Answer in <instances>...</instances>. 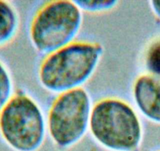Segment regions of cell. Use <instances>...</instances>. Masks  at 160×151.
<instances>
[{
  "mask_svg": "<svg viewBox=\"0 0 160 151\" xmlns=\"http://www.w3.org/2000/svg\"><path fill=\"white\" fill-rule=\"evenodd\" d=\"M104 53L100 43L74 41L44 57L38 66V82L57 95L82 87L97 71Z\"/></svg>",
  "mask_w": 160,
  "mask_h": 151,
  "instance_id": "cell-1",
  "label": "cell"
},
{
  "mask_svg": "<svg viewBox=\"0 0 160 151\" xmlns=\"http://www.w3.org/2000/svg\"><path fill=\"white\" fill-rule=\"evenodd\" d=\"M89 132L101 146L112 151H134L142 140V124L126 100L105 97L93 104Z\"/></svg>",
  "mask_w": 160,
  "mask_h": 151,
  "instance_id": "cell-2",
  "label": "cell"
},
{
  "mask_svg": "<svg viewBox=\"0 0 160 151\" xmlns=\"http://www.w3.org/2000/svg\"><path fill=\"white\" fill-rule=\"evenodd\" d=\"M83 22V12L75 1L57 0L42 5L29 27L32 45L44 56L75 41Z\"/></svg>",
  "mask_w": 160,
  "mask_h": 151,
  "instance_id": "cell-3",
  "label": "cell"
},
{
  "mask_svg": "<svg viewBox=\"0 0 160 151\" xmlns=\"http://www.w3.org/2000/svg\"><path fill=\"white\" fill-rule=\"evenodd\" d=\"M47 119L38 103L22 90L0 112V135L16 151H36L45 140Z\"/></svg>",
  "mask_w": 160,
  "mask_h": 151,
  "instance_id": "cell-4",
  "label": "cell"
},
{
  "mask_svg": "<svg viewBox=\"0 0 160 151\" xmlns=\"http://www.w3.org/2000/svg\"><path fill=\"white\" fill-rule=\"evenodd\" d=\"M93 102L83 87L59 94L49 109L47 132L55 145L68 148L82 139L89 131Z\"/></svg>",
  "mask_w": 160,
  "mask_h": 151,
  "instance_id": "cell-5",
  "label": "cell"
},
{
  "mask_svg": "<svg viewBox=\"0 0 160 151\" xmlns=\"http://www.w3.org/2000/svg\"><path fill=\"white\" fill-rule=\"evenodd\" d=\"M132 97L137 109L147 119L160 123V78L142 74L132 85Z\"/></svg>",
  "mask_w": 160,
  "mask_h": 151,
  "instance_id": "cell-6",
  "label": "cell"
},
{
  "mask_svg": "<svg viewBox=\"0 0 160 151\" xmlns=\"http://www.w3.org/2000/svg\"><path fill=\"white\" fill-rule=\"evenodd\" d=\"M20 29V17L12 3L0 0V48L11 44Z\"/></svg>",
  "mask_w": 160,
  "mask_h": 151,
  "instance_id": "cell-7",
  "label": "cell"
},
{
  "mask_svg": "<svg viewBox=\"0 0 160 151\" xmlns=\"http://www.w3.org/2000/svg\"><path fill=\"white\" fill-rule=\"evenodd\" d=\"M13 88L11 72L7 65L0 59V112L14 94Z\"/></svg>",
  "mask_w": 160,
  "mask_h": 151,
  "instance_id": "cell-8",
  "label": "cell"
},
{
  "mask_svg": "<svg viewBox=\"0 0 160 151\" xmlns=\"http://www.w3.org/2000/svg\"><path fill=\"white\" fill-rule=\"evenodd\" d=\"M75 3L82 12L88 13H106L118 5L116 0H78Z\"/></svg>",
  "mask_w": 160,
  "mask_h": 151,
  "instance_id": "cell-9",
  "label": "cell"
},
{
  "mask_svg": "<svg viewBox=\"0 0 160 151\" xmlns=\"http://www.w3.org/2000/svg\"><path fill=\"white\" fill-rule=\"evenodd\" d=\"M144 64L150 74L160 78V40L148 47L144 55Z\"/></svg>",
  "mask_w": 160,
  "mask_h": 151,
  "instance_id": "cell-10",
  "label": "cell"
},
{
  "mask_svg": "<svg viewBox=\"0 0 160 151\" xmlns=\"http://www.w3.org/2000/svg\"><path fill=\"white\" fill-rule=\"evenodd\" d=\"M150 4L154 13L160 18V1H151Z\"/></svg>",
  "mask_w": 160,
  "mask_h": 151,
  "instance_id": "cell-11",
  "label": "cell"
}]
</instances>
